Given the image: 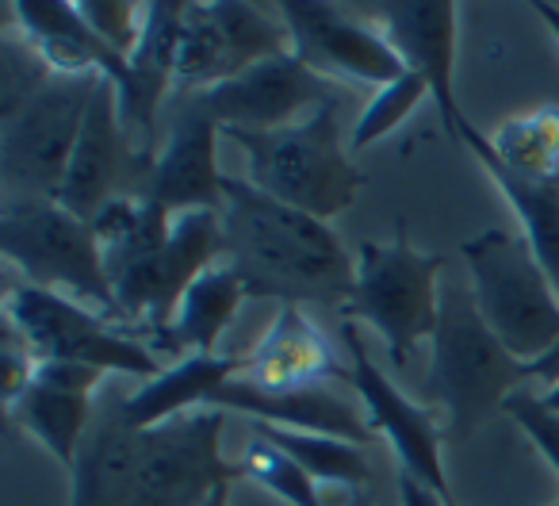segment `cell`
<instances>
[{
    "mask_svg": "<svg viewBox=\"0 0 559 506\" xmlns=\"http://www.w3.org/2000/svg\"><path fill=\"white\" fill-rule=\"evenodd\" d=\"M429 342L426 399L444 411V437L452 442H467L525 388L528 365L498 342L464 284H441V315Z\"/></svg>",
    "mask_w": 559,
    "mask_h": 506,
    "instance_id": "obj_2",
    "label": "cell"
},
{
    "mask_svg": "<svg viewBox=\"0 0 559 506\" xmlns=\"http://www.w3.org/2000/svg\"><path fill=\"white\" fill-rule=\"evenodd\" d=\"M238 373H241L238 353H192V357L165 365L162 376H154L139 391H131L123 399V414L131 426L154 429L169 419L192 414L188 407H207L211 396Z\"/></svg>",
    "mask_w": 559,
    "mask_h": 506,
    "instance_id": "obj_23",
    "label": "cell"
},
{
    "mask_svg": "<svg viewBox=\"0 0 559 506\" xmlns=\"http://www.w3.org/2000/svg\"><path fill=\"white\" fill-rule=\"evenodd\" d=\"M211 411H238L253 422H269V426L299 429V434H322L337 437L365 449L372 442V422L368 414H360V407L353 399H345L334 384L322 388L292 391V396H272L253 384H246L241 376L226 380L223 388L211 396Z\"/></svg>",
    "mask_w": 559,
    "mask_h": 506,
    "instance_id": "obj_17",
    "label": "cell"
},
{
    "mask_svg": "<svg viewBox=\"0 0 559 506\" xmlns=\"http://www.w3.org/2000/svg\"><path fill=\"white\" fill-rule=\"evenodd\" d=\"M223 127L200 108V101H188L185 111L173 119L169 139L157 154L154 192L150 200L162 203L169 215L180 211H223L226 177L215 162V139Z\"/></svg>",
    "mask_w": 559,
    "mask_h": 506,
    "instance_id": "obj_18",
    "label": "cell"
},
{
    "mask_svg": "<svg viewBox=\"0 0 559 506\" xmlns=\"http://www.w3.org/2000/svg\"><path fill=\"white\" fill-rule=\"evenodd\" d=\"M548 506H559V503H548Z\"/></svg>",
    "mask_w": 559,
    "mask_h": 506,
    "instance_id": "obj_42",
    "label": "cell"
},
{
    "mask_svg": "<svg viewBox=\"0 0 559 506\" xmlns=\"http://www.w3.org/2000/svg\"><path fill=\"white\" fill-rule=\"evenodd\" d=\"M380 24L406 70L429 85V101L437 104L441 127L456 142V127L464 119L456 104V4L449 0L380 4Z\"/></svg>",
    "mask_w": 559,
    "mask_h": 506,
    "instance_id": "obj_15",
    "label": "cell"
},
{
    "mask_svg": "<svg viewBox=\"0 0 559 506\" xmlns=\"http://www.w3.org/2000/svg\"><path fill=\"white\" fill-rule=\"evenodd\" d=\"M226 266L238 273L246 299H280V307L322 304L345 311L357 289L349 258L330 223L272 200L246 177L223 185Z\"/></svg>",
    "mask_w": 559,
    "mask_h": 506,
    "instance_id": "obj_1",
    "label": "cell"
},
{
    "mask_svg": "<svg viewBox=\"0 0 559 506\" xmlns=\"http://www.w3.org/2000/svg\"><path fill=\"white\" fill-rule=\"evenodd\" d=\"M533 9H536V16H540L544 24H548V32L559 39V9H551V4H533Z\"/></svg>",
    "mask_w": 559,
    "mask_h": 506,
    "instance_id": "obj_39",
    "label": "cell"
},
{
    "mask_svg": "<svg viewBox=\"0 0 559 506\" xmlns=\"http://www.w3.org/2000/svg\"><path fill=\"white\" fill-rule=\"evenodd\" d=\"M226 139L246 154V180L272 200L330 223L365 188V173L349 162L337 134V104L276 131L226 127Z\"/></svg>",
    "mask_w": 559,
    "mask_h": 506,
    "instance_id": "obj_3",
    "label": "cell"
},
{
    "mask_svg": "<svg viewBox=\"0 0 559 506\" xmlns=\"http://www.w3.org/2000/svg\"><path fill=\"white\" fill-rule=\"evenodd\" d=\"M78 12L85 24L116 50L119 58L131 62V55L142 43V24H146V4H131V0H81Z\"/></svg>",
    "mask_w": 559,
    "mask_h": 506,
    "instance_id": "obj_33",
    "label": "cell"
},
{
    "mask_svg": "<svg viewBox=\"0 0 559 506\" xmlns=\"http://www.w3.org/2000/svg\"><path fill=\"white\" fill-rule=\"evenodd\" d=\"M180 27H185V4L180 0L146 4L142 43L131 55V89L119 96V116H123L131 134H146L154 127L157 104L165 101L173 78H177Z\"/></svg>",
    "mask_w": 559,
    "mask_h": 506,
    "instance_id": "obj_22",
    "label": "cell"
},
{
    "mask_svg": "<svg viewBox=\"0 0 559 506\" xmlns=\"http://www.w3.org/2000/svg\"><path fill=\"white\" fill-rule=\"evenodd\" d=\"M399 503L403 506H452V495H437L433 487H426V483H418L414 475L399 472Z\"/></svg>",
    "mask_w": 559,
    "mask_h": 506,
    "instance_id": "obj_36",
    "label": "cell"
},
{
    "mask_svg": "<svg viewBox=\"0 0 559 506\" xmlns=\"http://www.w3.org/2000/svg\"><path fill=\"white\" fill-rule=\"evenodd\" d=\"M55 78L43 55L24 39V35L4 32L0 39V119L12 116L27 96L39 93L47 81Z\"/></svg>",
    "mask_w": 559,
    "mask_h": 506,
    "instance_id": "obj_32",
    "label": "cell"
},
{
    "mask_svg": "<svg viewBox=\"0 0 559 506\" xmlns=\"http://www.w3.org/2000/svg\"><path fill=\"white\" fill-rule=\"evenodd\" d=\"M104 376L108 373H100L93 365H78V361H39V368H35V380L62 391H78V396H93Z\"/></svg>",
    "mask_w": 559,
    "mask_h": 506,
    "instance_id": "obj_35",
    "label": "cell"
},
{
    "mask_svg": "<svg viewBox=\"0 0 559 506\" xmlns=\"http://www.w3.org/2000/svg\"><path fill=\"white\" fill-rule=\"evenodd\" d=\"M104 81L108 78L100 73H55L39 93L0 119L4 200H58L81 127Z\"/></svg>",
    "mask_w": 559,
    "mask_h": 506,
    "instance_id": "obj_6",
    "label": "cell"
},
{
    "mask_svg": "<svg viewBox=\"0 0 559 506\" xmlns=\"http://www.w3.org/2000/svg\"><path fill=\"white\" fill-rule=\"evenodd\" d=\"M246 299V289H241L238 273L230 266H215L211 273H203L192 289L185 292L177 315L165 330H157L150 338L157 357H173L185 361L192 353H215L223 330L234 322V311Z\"/></svg>",
    "mask_w": 559,
    "mask_h": 506,
    "instance_id": "obj_24",
    "label": "cell"
},
{
    "mask_svg": "<svg viewBox=\"0 0 559 506\" xmlns=\"http://www.w3.org/2000/svg\"><path fill=\"white\" fill-rule=\"evenodd\" d=\"M154 169L157 157L150 150L134 146L131 131L119 116L116 85L104 81L85 116V127H81L58 203L93 226V219L111 200H146L154 192Z\"/></svg>",
    "mask_w": 559,
    "mask_h": 506,
    "instance_id": "obj_9",
    "label": "cell"
},
{
    "mask_svg": "<svg viewBox=\"0 0 559 506\" xmlns=\"http://www.w3.org/2000/svg\"><path fill=\"white\" fill-rule=\"evenodd\" d=\"M0 249L24 273V284L70 296L119 322L100 242L85 219L58 200H4Z\"/></svg>",
    "mask_w": 559,
    "mask_h": 506,
    "instance_id": "obj_5",
    "label": "cell"
},
{
    "mask_svg": "<svg viewBox=\"0 0 559 506\" xmlns=\"http://www.w3.org/2000/svg\"><path fill=\"white\" fill-rule=\"evenodd\" d=\"M226 495H230V483H218V487L211 491V495L203 498L200 506H230V503H226Z\"/></svg>",
    "mask_w": 559,
    "mask_h": 506,
    "instance_id": "obj_40",
    "label": "cell"
},
{
    "mask_svg": "<svg viewBox=\"0 0 559 506\" xmlns=\"http://www.w3.org/2000/svg\"><path fill=\"white\" fill-rule=\"evenodd\" d=\"M234 78L230 50L218 32L211 4H185V27H180V50H177V78L173 85L185 93H207Z\"/></svg>",
    "mask_w": 559,
    "mask_h": 506,
    "instance_id": "obj_29",
    "label": "cell"
},
{
    "mask_svg": "<svg viewBox=\"0 0 559 506\" xmlns=\"http://www.w3.org/2000/svg\"><path fill=\"white\" fill-rule=\"evenodd\" d=\"M452 506H456V503H452Z\"/></svg>",
    "mask_w": 559,
    "mask_h": 506,
    "instance_id": "obj_43",
    "label": "cell"
},
{
    "mask_svg": "<svg viewBox=\"0 0 559 506\" xmlns=\"http://www.w3.org/2000/svg\"><path fill=\"white\" fill-rule=\"evenodd\" d=\"M223 419L226 411L207 407L142 429L134 506H200L218 483L238 480V460L223 457Z\"/></svg>",
    "mask_w": 559,
    "mask_h": 506,
    "instance_id": "obj_10",
    "label": "cell"
},
{
    "mask_svg": "<svg viewBox=\"0 0 559 506\" xmlns=\"http://www.w3.org/2000/svg\"><path fill=\"white\" fill-rule=\"evenodd\" d=\"M93 414H96L93 396L50 388V384H43V380H32V388L9 407V419L16 422L27 437H35L62 468H73L81 437H85Z\"/></svg>",
    "mask_w": 559,
    "mask_h": 506,
    "instance_id": "obj_26",
    "label": "cell"
},
{
    "mask_svg": "<svg viewBox=\"0 0 559 506\" xmlns=\"http://www.w3.org/2000/svg\"><path fill=\"white\" fill-rule=\"evenodd\" d=\"M292 32V55L311 66L319 78H349L357 85L383 89L406 73L403 58L388 43V35L360 20L337 12L319 0H284L276 4Z\"/></svg>",
    "mask_w": 559,
    "mask_h": 506,
    "instance_id": "obj_13",
    "label": "cell"
},
{
    "mask_svg": "<svg viewBox=\"0 0 559 506\" xmlns=\"http://www.w3.org/2000/svg\"><path fill=\"white\" fill-rule=\"evenodd\" d=\"M487 142L506 169L551 177L559 173V104H540L525 116L506 119L487 134Z\"/></svg>",
    "mask_w": 559,
    "mask_h": 506,
    "instance_id": "obj_28",
    "label": "cell"
},
{
    "mask_svg": "<svg viewBox=\"0 0 559 506\" xmlns=\"http://www.w3.org/2000/svg\"><path fill=\"white\" fill-rule=\"evenodd\" d=\"M142 429L123 414V399L100 407L73 460L70 506H134L139 498Z\"/></svg>",
    "mask_w": 559,
    "mask_h": 506,
    "instance_id": "obj_19",
    "label": "cell"
},
{
    "mask_svg": "<svg viewBox=\"0 0 559 506\" xmlns=\"http://www.w3.org/2000/svg\"><path fill=\"white\" fill-rule=\"evenodd\" d=\"M441 269L444 254H421L411 246L406 223L395 226L391 242H360L357 289L342 315L368 322L388 345L395 368L411 365L421 338H433L441 315Z\"/></svg>",
    "mask_w": 559,
    "mask_h": 506,
    "instance_id": "obj_7",
    "label": "cell"
},
{
    "mask_svg": "<svg viewBox=\"0 0 559 506\" xmlns=\"http://www.w3.org/2000/svg\"><path fill=\"white\" fill-rule=\"evenodd\" d=\"M253 434L288 452L319 487H365L368 483V457L360 445L322 434H299V429L269 426V422H253Z\"/></svg>",
    "mask_w": 559,
    "mask_h": 506,
    "instance_id": "obj_27",
    "label": "cell"
},
{
    "mask_svg": "<svg viewBox=\"0 0 559 506\" xmlns=\"http://www.w3.org/2000/svg\"><path fill=\"white\" fill-rule=\"evenodd\" d=\"M426 96H429V85L411 70H406L399 81H391V85L376 89V96L368 101V108L360 111L357 127H353L349 146L360 154V150H368L372 142L388 139L399 123H406V119H411V111L418 108Z\"/></svg>",
    "mask_w": 559,
    "mask_h": 506,
    "instance_id": "obj_31",
    "label": "cell"
},
{
    "mask_svg": "<svg viewBox=\"0 0 559 506\" xmlns=\"http://www.w3.org/2000/svg\"><path fill=\"white\" fill-rule=\"evenodd\" d=\"M241 380L253 384L272 396H292V391L322 388L334 384V376H345L334 357V345L326 342L319 327L307 319L304 307H280L272 327L253 345V353H241Z\"/></svg>",
    "mask_w": 559,
    "mask_h": 506,
    "instance_id": "obj_16",
    "label": "cell"
},
{
    "mask_svg": "<svg viewBox=\"0 0 559 506\" xmlns=\"http://www.w3.org/2000/svg\"><path fill=\"white\" fill-rule=\"evenodd\" d=\"M528 376H536V380H548V384L559 380V342H556V350H551L548 357H540L536 365H528Z\"/></svg>",
    "mask_w": 559,
    "mask_h": 506,
    "instance_id": "obj_37",
    "label": "cell"
},
{
    "mask_svg": "<svg viewBox=\"0 0 559 506\" xmlns=\"http://www.w3.org/2000/svg\"><path fill=\"white\" fill-rule=\"evenodd\" d=\"M521 429H525L528 442L540 449V457L556 468L559 475V414H551L548 407L540 403V396H533L528 388H518L502 407Z\"/></svg>",
    "mask_w": 559,
    "mask_h": 506,
    "instance_id": "obj_34",
    "label": "cell"
},
{
    "mask_svg": "<svg viewBox=\"0 0 559 506\" xmlns=\"http://www.w3.org/2000/svg\"><path fill=\"white\" fill-rule=\"evenodd\" d=\"M540 403H544V407H548V411H551V414H559V380H556V384H551V388H548V391H544V396H540Z\"/></svg>",
    "mask_w": 559,
    "mask_h": 506,
    "instance_id": "obj_41",
    "label": "cell"
},
{
    "mask_svg": "<svg viewBox=\"0 0 559 506\" xmlns=\"http://www.w3.org/2000/svg\"><path fill=\"white\" fill-rule=\"evenodd\" d=\"M322 503H326V506H372L365 495H360V487H337V498L322 495Z\"/></svg>",
    "mask_w": 559,
    "mask_h": 506,
    "instance_id": "obj_38",
    "label": "cell"
},
{
    "mask_svg": "<svg viewBox=\"0 0 559 506\" xmlns=\"http://www.w3.org/2000/svg\"><path fill=\"white\" fill-rule=\"evenodd\" d=\"M200 108L218 127H246V131H276L299 123V116H314L326 104H342V85L326 81L304 66L296 55H280L257 62L253 70L223 81V85L195 93Z\"/></svg>",
    "mask_w": 559,
    "mask_h": 506,
    "instance_id": "obj_11",
    "label": "cell"
},
{
    "mask_svg": "<svg viewBox=\"0 0 559 506\" xmlns=\"http://www.w3.org/2000/svg\"><path fill=\"white\" fill-rule=\"evenodd\" d=\"M4 322L24 334L35 361H78L100 373L123 376H162L165 361L154 353L146 338L119 330L116 319L93 311L58 292H43L32 284H12L4 296Z\"/></svg>",
    "mask_w": 559,
    "mask_h": 506,
    "instance_id": "obj_8",
    "label": "cell"
},
{
    "mask_svg": "<svg viewBox=\"0 0 559 506\" xmlns=\"http://www.w3.org/2000/svg\"><path fill=\"white\" fill-rule=\"evenodd\" d=\"M173 215L157 200H111L93 219L108 269L119 322H142L150 330L157 311V273L169 242Z\"/></svg>",
    "mask_w": 559,
    "mask_h": 506,
    "instance_id": "obj_12",
    "label": "cell"
},
{
    "mask_svg": "<svg viewBox=\"0 0 559 506\" xmlns=\"http://www.w3.org/2000/svg\"><path fill=\"white\" fill-rule=\"evenodd\" d=\"M241 475L253 483H261L264 491H272L276 498H284L288 506H326L322 503V487L288 457L284 449H276L264 437H249L246 452L238 460Z\"/></svg>",
    "mask_w": 559,
    "mask_h": 506,
    "instance_id": "obj_30",
    "label": "cell"
},
{
    "mask_svg": "<svg viewBox=\"0 0 559 506\" xmlns=\"http://www.w3.org/2000/svg\"><path fill=\"white\" fill-rule=\"evenodd\" d=\"M456 146L472 150V157L483 165L495 188L502 192V200L510 203V211L518 215V223L525 226V242L536 254L540 269L548 273L551 289L559 296V173L551 177H528V173H513L490 154V142L472 119H460L456 127Z\"/></svg>",
    "mask_w": 559,
    "mask_h": 506,
    "instance_id": "obj_21",
    "label": "cell"
},
{
    "mask_svg": "<svg viewBox=\"0 0 559 506\" xmlns=\"http://www.w3.org/2000/svg\"><path fill=\"white\" fill-rule=\"evenodd\" d=\"M20 35L43 55L55 73H100L123 96L131 89V62L119 58L78 12L62 0H16L9 4Z\"/></svg>",
    "mask_w": 559,
    "mask_h": 506,
    "instance_id": "obj_20",
    "label": "cell"
},
{
    "mask_svg": "<svg viewBox=\"0 0 559 506\" xmlns=\"http://www.w3.org/2000/svg\"><path fill=\"white\" fill-rule=\"evenodd\" d=\"M226 254L223 215L218 211H180L173 215L169 242L162 254V273H157V311L150 322V338L165 330L177 315L185 292L215 269V258Z\"/></svg>",
    "mask_w": 559,
    "mask_h": 506,
    "instance_id": "obj_25",
    "label": "cell"
},
{
    "mask_svg": "<svg viewBox=\"0 0 559 506\" xmlns=\"http://www.w3.org/2000/svg\"><path fill=\"white\" fill-rule=\"evenodd\" d=\"M342 338H345V345H349V357H353L349 384L357 388L360 407H365L372 429H380V434L391 442V449H395V457L406 475H414L418 483H426V487H433L437 495L449 498V480H444V468H441L444 429L433 422L429 407L411 403V399H406L403 391L376 368V361L368 357V345H365V338H360L357 322L345 319Z\"/></svg>",
    "mask_w": 559,
    "mask_h": 506,
    "instance_id": "obj_14",
    "label": "cell"
},
{
    "mask_svg": "<svg viewBox=\"0 0 559 506\" xmlns=\"http://www.w3.org/2000/svg\"><path fill=\"white\" fill-rule=\"evenodd\" d=\"M472 269V296L498 342L525 365L548 357L559 342V296L525 238L483 231L460 246Z\"/></svg>",
    "mask_w": 559,
    "mask_h": 506,
    "instance_id": "obj_4",
    "label": "cell"
}]
</instances>
